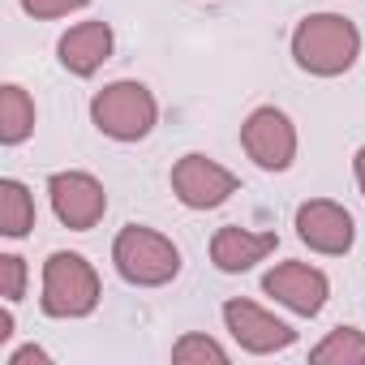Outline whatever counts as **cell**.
Instances as JSON below:
<instances>
[{
	"label": "cell",
	"mask_w": 365,
	"mask_h": 365,
	"mask_svg": "<svg viewBox=\"0 0 365 365\" xmlns=\"http://www.w3.org/2000/svg\"><path fill=\"white\" fill-rule=\"evenodd\" d=\"M31 361H35V365H48V352H43V348H22V352L9 356V365H31Z\"/></svg>",
	"instance_id": "d6986e66"
},
{
	"label": "cell",
	"mask_w": 365,
	"mask_h": 365,
	"mask_svg": "<svg viewBox=\"0 0 365 365\" xmlns=\"http://www.w3.org/2000/svg\"><path fill=\"white\" fill-rule=\"evenodd\" d=\"M9 335H14V314L5 309V314H0V344H5Z\"/></svg>",
	"instance_id": "ffe728a7"
},
{
	"label": "cell",
	"mask_w": 365,
	"mask_h": 365,
	"mask_svg": "<svg viewBox=\"0 0 365 365\" xmlns=\"http://www.w3.org/2000/svg\"><path fill=\"white\" fill-rule=\"evenodd\" d=\"M155 95L142 82H112L91 99V120L116 142H138L155 129Z\"/></svg>",
	"instance_id": "3957f363"
},
{
	"label": "cell",
	"mask_w": 365,
	"mask_h": 365,
	"mask_svg": "<svg viewBox=\"0 0 365 365\" xmlns=\"http://www.w3.org/2000/svg\"><path fill=\"white\" fill-rule=\"evenodd\" d=\"M309 361L314 365H365V335L352 327H339L309 352Z\"/></svg>",
	"instance_id": "9a60e30c"
},
{
	"label": "cell",
	"mask_w": 365,
	"mask_h": 365,
	"mask_svg": "<svg viewBox=\"0 0 365 365\" xmlns=\"http://www.w3.org/2000/svg\"><path fill=\"white\" fill-rule=\"evenodd\" d=\"M241 142L250 150V159L267 172H284L297 155V129L292 120L279 112V108H258L250 112L245 129H241Z\"/></svg>",
	"instance_id": "8992f818"
},
{
	"label": "cell",
	"mask_w": 365,
	"mask_h": 365,
	"mask_svg": "<svg viewBox=\"0 0 365 365\" xmlns=\"http://www.w3.org/2000/svg\"><path fill=\"white\" fill-rule=\"evenodd\" d=\"M86 0H22V9L35 14V18H65L73 9H82Z\"/></svg>",
	"instance_id": "ac0fdd59"
},
{
	"label": "cell",
	"mask_w": 365,
	"mask_h": 365,
	"mask_svg": "<svg viewBox=\"0 0 365 365\" xmlns=\"http://www.w3.org/2000/svg\"><path fill=\"white\" fill-rule=\"evenodd\" d=\"M112 56V31L108 22H82L61 39V65L78 78H91Z\"/></svg>",
	"instance_id": "8fae6325"
},
{
	"label": "cell",
	"mask_w": 365,
	"mask_h": 365,
	"mask_svg": "<svg viewBox=\"0 0 365 365\" xmlns=\"http://www.w3.org/2000/svg\"><path fill=\"white\" fill-rule=\"evenodd\" d=\"M224 322H228V331L237 335V344L250 348V352H275V348H288V344L297 339V331H292L288 322L271 318V314L258 309L254 301H228V305H224Z\"/></svg>",
	"instance_id": "30bf717a"
},
{
	"label": "cell",
	"mask_w": 365,
	"mask_h": 365,
	"mask_svg": "<svg viewBox=\"0 0 365 365\" xmlns=\"http://www.w3.org/2000/svg\"><path fill=\"white\" fill-rule=\"evenodd\" d=\"M99 305V275L82 254H52L43 267V314L82 318Z\"/></svg>",
	"instance_id": "277c9868"
},
{
	"label": "cell",
	"mask_w": 365,
	"mask_h": 365,
	"mask_svg": "<svg viewBox=\"0 0 365 365\" xmlns=\"http://www.w3.org/2000/svg\"><path fill=\"white\" fill-rule=\"evenodd\" d=\"M35 129V103L22 86H5L0 91V142L5 146H18L26 142Z\"/></svg>",
	"instance_id": "4fadbf2b"
},
{
	"label": "cell",
	"mask_w": 365,
	"mask_h": 365,
	"mask_svg": "<svg viewBox=\"0 0 365 365\" xmlns=\"http://www.w3.org/2000/svg\"><path fill=\"white\" fill-rule=\"evenodd\" d=\"M262 288H267L275 301H284L288 309L305 314V318H314V314L327 305V292H331L327 275L314 271V267H305V262H279L275 271H267Z\"/></svg>",
	"instance_id": "ba28073f"
},
{
	"label": "cell",
	"mask_w": 365,
	"mask_h": 365,
	"mask_svg": "<svg viewBox=\"0 0 365 365\" xmlns=\"http://www.w3.org/2000/svg\"><path fill=\"white\" fill-rule=\"evenodd\" d=\"M26 288V262L18 254H5L0 258V292H5V301H18Z\"/></svg>",
	"instance_id": "e0dca14e"
},
{
	"label": "cell",
	"mask_w": 365,
	"mask_h": 365,
	"mask_svg": "<svg viewBox=\"0 0 365 365\" xmlns=\"http://www.w3.org/2000/svg\"><path fill=\"white\" fill-rule=\"evenodd\" d=\"M271 250H275V232H250V228H220L215 241H211V258H215V267L228 271V275L250 271V267L262 262Z\"/></svg>",
	"instance_id": "7c38bea8"
},
{
	"label": "cell",
	"mask_w": 365,
	"mask_h": 365,
	"mask_svg": "<svg viewBox=\"0 0 365 365\" xmlns=\"http://www.w3.org/2000/svg\"><path fill=\"white\" fill-rule=\"evenodd\" d=\"M48 190H52V207H56L61 224L73 228V232L95 228L103 220V211H108L103 185H99L95 176H86V172H56Z\"/></svg>",
	"instance_id": "52a82bcc"
},
{
	"label": "cell",
	"mask_w": 365,
	"mask_h": 365,
	"mask_svg": "<svg viewBox=\"0 0 365 365\" xmlns=\"http://www.w3.org/2000/svg\"><path fill=\"white\" fill-rule=\"evenodd\" d=\"M112 262H116V271H120L129 284H138V288H159V284L176 279V271H180L176 245H172L168 237H159L155 228H142V224H129V228L116 237Z\"/></svg>",
	"instance_id": "7a4b0ae2"
},
{
	"label": "cell",
	"mask_w": 365,
	"mask_h": 365,
	"mask_svg": "<svg viewBox=\"0 0 365 365\" xmlns=\"http://www.w3.org/2000/svg\"><path fill=\"white\" fill-rule=\"evenodd\" d=\"M172 361H176V365H194V361L224 365V361H228V352H224L215 339H207V335H185V339L172 348Z\"/></svg>",
	"instance_id": "2e32d148"
},
{
	"label": "cell",
	"mask_w": 365,
	"mask_h": 365,
	"mask_svg": "<svg viewBox=\"0 0 365 365\" xmlns=\"http://www.w3.org/2000/svg\"><path fill=\"white\" fill-rule=\"evenodd\" d=\"M31 228H35V198L18 180H0V232L18 241Z\"/></svg>",
	"instance_id": "5bb4252c"
},
{
	"label": "cell",
	"mask_w": 365,
	"mask_h": 365,
	"mask_svg": "<svg viewBox=\"0 0 365 365\" xmlns=\"http://www.w3.org/2000/svg\"><path fill=\"white\" fill-rule=\"evenodd\" d=\"M356 185H361V194H365V146L356 150Z\"/></svg>",
	"instance_id": "44dd1931"
},
{
	"label": "cell",
	"mask_w": 365,
	"mask_h": 365,
	"mask_svg": "<svg viewBox=\"0 0 365 365\" xmlns=\"http://www.w3.org/2000/svg\"><path fill=\"white\" fill-rule=\"evenodd\" d=\"M356 52H361V35H356V26H352L348 18H339V14H314V18H305V22L297 26V35H292V56H297V65L309 69V73H318V78H335V73L352 69Z\"/></svg>",
	"instance_id": "6da1fadb"
},
{
	"label": "cell",
	"mask_w": 365,
	"mask_h": 365,
	"mask_svg": "<svg viewBox=\"0 0 365 365\" xmlns=\"http://www.w3.org/2000/svg\"><path fill=\"white\" fill-rule=\"evenodd\" d=\"M172 190L185 207L211 211V207H220L237 194V176L228 168H220L215 159H207V155H185L172 168Z\"/></svg>",
	"instance_id": "5b68a950"
},
{
	"label": "cell",
	"mask_w": 365,
	"mask_h": 365,
	"mask_svg": "<svg viewBox=\"0 0 365 365\" xmlns=\"http://www.w3.org/2000/svg\"><path fill=\"white\" fill-rule=\"evenodd\" d=\"M297 232L318 254H348L352 250V237H356L352 232V215L344 207L327 202V198H314V202H305L297 211Z\"/></svg>",
	"instance_id": "9c48e42d"
}]
</instances>
